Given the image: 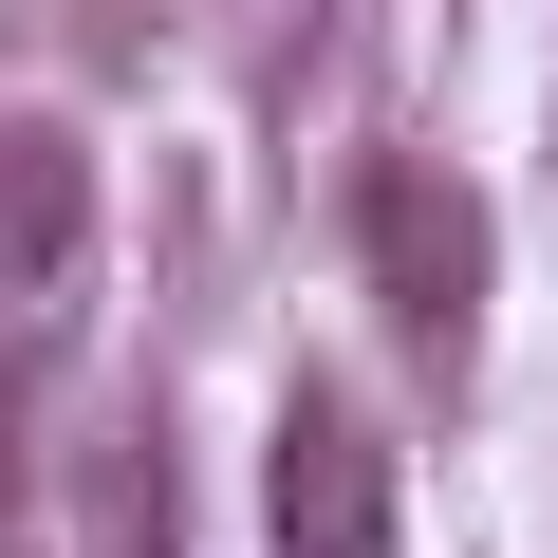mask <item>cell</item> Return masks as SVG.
Segmentation results:
<instances>
[{
    "label": "cell",
    "mask_w": 558,
    "mask_h": 558,
    "mask_svg": "<svg viewBox=\"0 0 558 558\" xmlns=\"http://www.w3.org/2000/svg\"><path fill=\"white\" fill-rule=\"evenodd\" d=\"M354 242H373L391 336H410L428 373H465V354H484V186L428 168V149H391V168H354Z\"/></svg>",
    "instance_id": "6da1fadb"
},
{
    "label": "cell",
    "mask_w": 558,
    "mask_h": 558,
    "mask_svg": "<svg viewBox=\"0 0 558 558\" xmlns=\"http://www.w3.org/2000/svg\"><path fill=\"white\" fill-rule=\"evenodd\" d=\"M279 558H391V447L336 391L279 410Z\"/></svg>",
    "instance_id": "7a4b0ae2"
},
{
    "label": "cell",
    "mask_w": 558,
    "mask_h": 558,
    "mask_svg": "<svg viewBox=\"0 0 558 558\" xmlns=\"http://www.w3.org/2000/svg\"><path fill=\"white\" fill-rule=\"evenodd\" d=\"M75 242H94V149L57 112H0V299H38Z\"/></svg>",
    "instance_id": "3957f363"
},
{
    "label": "cell",
    "mask_w": 558,
    "mask_h": 558,
    "mask_svg": "<svg viewBox=\"0 0 558 558\" xmlns=\"http://www.w3.org/2000/svg\"><path fill=\"white\" fill-rule=\"evenodd\" d=\"M94 521H112V558H168V428L149 410H112V447H94Z\"/></svg>",
    "instance_id": "277c9868"
}]
</instances>
